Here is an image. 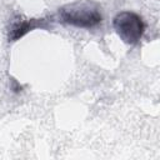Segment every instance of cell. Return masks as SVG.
Masks as SVG:
<instances>
[{"instance_id":"obj_1","label":"cell","mask_w":160,"mask_h":160,"mask_svg":"<svg viewBox=\"0 0 160 160\" xmlns=\"http://www.w3.org/2000/svg\"><path fill=\"white\" fill-rule=\"evenodd\" d=\"M100 5L94 0H76L59 9V15L65 24L90 29L101 22Z\"/></svg>"},{"instance_id":"obj_2","label":"cell","mask_w":160,"mask_h":160,"mask_svg":"<svg viewBox=\"0 0 160 160\" xmlns=\"http://www.w3.org/2000/svg\"><path fill=\"white\" fill-rule=\"evenodd\" d=\"M112 26L119 38L129 45L138 44L145 31V24L141 16L132 11L118 12L112 20Z\"/></svg>"},{"instance_id":"obj_3","label":"cell","mask_w":160,"mask_h":160,"mask_svg":"<svg viewBox=\"0 0 160 160\" xmlns=\"http://www.w3.org/2000/svg\"><path fill=\"white\" fill-rule=\"evenodd\" d=\"M44 21H45L44 19H22V18L14 19V21L11 22V25L9 28V40L15 41L19 38L24 36L26 32H29L36 28L45 26L42 24Z\"/></svg>"}]
</instances>
